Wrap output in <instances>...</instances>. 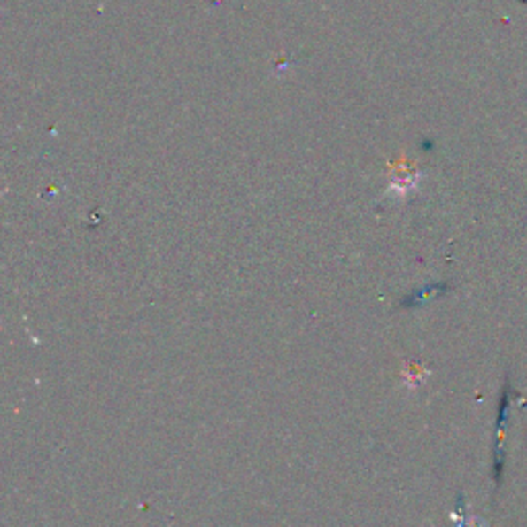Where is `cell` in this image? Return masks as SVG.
Masks as SVG:
<instances>
[{
	"label": "cell",
	"mask_w": 527,
	"mask_h": 527,
	"mask_svg": "<svg viewBox=\"0 0 527 527\" xmlns=\"http://www.w3.org/2000/svg\"><path fill=\"white\" fill-rule=\"evenodd\" d=\"M457 527H488L486 522H482L480 517H461L460 522H457Z\"/></svg>",
	"instance_id": "obj_1"
}]
</instances>
